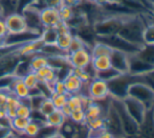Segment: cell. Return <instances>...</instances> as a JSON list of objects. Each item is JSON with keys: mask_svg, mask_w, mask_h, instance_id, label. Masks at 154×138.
Masks as SVG:
<instances>
[{"mask_svg": "<svg viewBox=\"0 0 154 138\" xmlns=\"http://www.w3.org/2000/svg\"><path fill=\"white\" fill-rule=\"evenodd\" d=\"M59 13H60V19L63 22H67L72 19V17L75 16V12H73V8L68 5H65V4H62L59 8Z\"/></svg>", "mask_w": 154, "mask_h": 138, "instance_id": "836d02e7", "label": "cell"}, {"mask_svg": "<svg viewBox=\"0 0 154 138\" xmlns=\"http://www.w3.org/2000/svg\"><path fill=\"white\" fill-rule=\"evenodd\" d=\"M112 51V48L107 45L106 43L102 42V41L97 40L94 44L90 48V52H91V57H103V56H110Z\"/></svg>", "mask_w": 154, "mask_h": 138, "instance_id": "44dd1931", "label": "cell"}, {"mask_svg": "<svg viewBox=\"0 0 154 138\" xmlns=\"http://www.w3.org/2000/svg\"><path fill=\"white\" fill-rule=\"evenodd\" d=\"M68 119L77 124H85V110L84 108H78L71 111V114Z\"/></svg>", "mask_w": 154, "mask_h": 138, "instance_id": "f546056e", "label": "cell"}, {"mask_svg": "<svg viewBox=\"0 0 154 138\" xmlns=\"http://www.w3.org/2000/svg\"><path fill=\"white\" fill-rule=\"evenodd\" d=\"M17 116L19 117H25V118H31L32 114V110L29 106V103H26V100H21V104L16 110Z\"/></svg>", "mask_w": 154, "mask_h": 138, "instance_id": "d6a6232c", "label": "cell"}, {"mask_svg": "<svg viewBox=\"0 0 154 138\" xmlns=\"http://www.w3.org/2000/svg\"><path fill=\"white\" fill-rule=\"evenodd\" d=\"M8 28H6L4 19L0 17V41L3 42L4 39L8 37Z\"/></svg>", "mask_w": 154, "mask_h": 138, "instance_id": "ab89813d", "label": "cell"}, {"mask_svg": "<svg viewBox=\"0 0 154 138\" xmlns=\"http://www.w3.org/2000/svg\"><path fill=\"white\" fill-rule=\"evenodd\" d=\"M53 92L57 94H67L66 92V88H65L64 82L63 80H58L55 84L53 85Z\"/></svg>", "mask_w": 154, "mask_h": 138, "instance_id": "f35d334b", "label": "cell"}, {"mask_svg": "<svg viewBox=\"0 0 154 138\" xmlns=\"http://www.w3.org/2000/svg\"><path fill=\"white\" fill-rule=\"evenodd\" d=\"M87 96L93 102H102V100H107L110 98L109 87L106 81L99 79V77H93L91 81L87 84Z\"/></svg>", "mask_w": 154, "mask_h": 138, "instance_id": "8992f818", "label": "cell"}, {"mask_svg": "<svg viewBox=\"0 0 154 138\" xmlns=\"http://www.w3.org/2000/svg\"><path fill=\"white\" fill-rule=\"evenodd\" d=\"M140 79H142V76H134V75H131L129 73L118 75L113 80L107 82L108 87H109L110 96L114 100H124L127 96V91L129 86Z\"/></svg>", "mask_w": 154, "mask_h": 138, "instance_id": "3957f363", "label": "cell"}, {"mask_svg": "<svg viewBox=\"0 0 154 138\" xmlns=\"http://www.w3.org/2000/svg\"><path fill=\"white\" fill-rule=\"evenodd\" d=\"M54 70H56L55 67H53L51 65H47V66H45V67L40 68L38 71H36V74L39 80V84H44V79L49 73L53 72Z\"/></svg>", "mask_w": 154, "mask_h": 138, "instance_id": "74e56055", "label": "cell"}, {"mask_svg": "<svg viewBox=\"0 0 154 138\" xmlns=\"http://www.w3.org/2000/svg\"><path fill=\"white\" fill-rule=\"evenodd\" d=\"M152 114H153V117H154V107L152 108Z\"/></svg>", "mask_w": 154, "mask_h": 138, "instance_id": "816d5d0a", "label": "cell"}, {"mask_svg": "<svg viewBox=\"0 0 154 138\" xmlns=\"http://www.w3.org/2000/svg\"><path fill=\"white\" fill-rule=\"evenodd\" d=\"M55 110H56V108H55V106H54V103H53V100H51V98H45L44 100H42V103H41L40 107H39V109H38V112L45 118L51 113H53Z\"/></svg>", "mask_w": 154, "mask_h": 138, "instance_id": "f1b7e54d", "label": "cell"}, {"mask_svg": "<svg viewBox=\"0 0 154 138\" xmlns=\"http://www.w3.org/2000/svg\"><path fill=\"white\" fill-rule=\"evenodd\" d=\"M60 110H61V112L63 113V115H64L65 117H66L67 119H68L69 116H70V114H71V111H72V110H71L70 108L68 107V105L66 104V105H65L64 107H62Z\"/></svg>", "mask_w": 154, "mask_h": 138, "instance_id": "f6af8a7d", "label": "cell"}, {"mask_svg": "<svg viewBox=\"0 0 154 138\" xmlns=\"http://www.w3.org/2000/svg\"><path fill=\"white\" fill-rule=\"evenodd\" d=\"M105 129L108 130L116 138H124L123 128L122 124H121L120 116L118 114V111L114 108V106L112 105V98L110 100V104L108 106L107 110L105 112Z\"/></svg>", "mask_w": 154, "mask_h": 138, "instance_id": "5b68a950", "label": "cell"}, {"mask_svg": "<svg viewBox=\"0 0 154 138\" xmlns=\"http://www.w3.org/2000/svg\"><path fill=\"white\" fill-rule=\"evenodd\" d=\"M46 138H64V136H63L62 134H60L59 132H56V133H54V134H51V136H48Z\"/></svg>", "mask_w": 154, "mask_h": 138, "instance_id": "bcb514c9", "label": "cell"}, {"mask_svg": "<svg viewBox=\"0 0 154 138\" xmlns=\"http://www.w3.org/2000/svg\"><path fill=\"white\" fill-rule=\"evenodd\" d=\"M147 24L148 23L145 22L140 15H129L128 18L124 21L116 34L136 46H143L144 45L143 36Z\"/></svg>", "mask_w": 154, "mask_h": 138, "instance_id": "6da1fadb", "label": "cell"}, {"mask_svg": "<svg viewBox=\"0 0 154 138\" xmlns=\"http://www.w3.org/2000/svg\"><path fill=\"white\" fill-rule=\"evenodd\" d=\"M39 20L43 28L55 27L61 21L59 8L53 6L43 8L42 10H39Z\"/></svg>", "mask_w": 154, "mask_h": 138, "instance_id": "8fae6325", "label": "cell"}, {"mask_svg": "<svg viewBox=\"0 0 154 138\" xmlns=\"http://www.w3.org/2000/svg\"><path fill=\"white\" fill-rule=\"evenodd\" d=\"M121 0H108V3L111 5V4H120Z\"/></svg>", "mask_w": 154, "mask_h": 138, "instance_id": "7dc6e473", "label": "cell"}, {"mask_svg": "<svg viewBox=\"0 0 154 138\" xmlns=\"http://www.w3.org/2000/svg\"><path fill=\"white\" fill-rule=\"evenodd\" d=\"M62 80L64 82L67 94H78L81 93V91L83 90L84 83L71 71V69Z\"/></svg>", "mask_w": 154, "mask_h": 138, "instance_id": "4fadbf2b", "label": "cell"}, {"mask_svg": "<svg viewBox=\"0 0 154 138\" xmlns=\"http://www.w3.org/2000/svg\"><path fill=\"white\" fill-rule=\"evenodd\" d=\"M87 138H97V135H94V134H90L89 133V136H88Z\"/></svg>", "mask_w": 154, "mask_h": 138, "instance_id": "681fc988", "label": "cell"}, {"mask_svg": "<svg viewBox=\"0 0 154 138\" xmlns=\"http://www.w3.org/2000/svg\"><path fill=\"white\" fill-rule=\"evenodd\" d=\"M4 22H5L6 28H8V34H23L29 32L26 20L22 14L18 13H12L8 16L4 17Z\"/></svg>", "mask_w": 154, "mask_h": 138, "instance_id": "9c48e42d", "label": "cell"}, {"mask_svg": "<svg viewBox=\"0 0 154 138\" xmlns=\"http://www.w3.org/2000/svg\"><path fill=\"white\" fill-rule=\"evenodd\" d=\"M112 105L118 111V114L120 116L121 124H122L123 132L125 136H132L138 133V129H140V124L127 113V111L124 108L122 100H114L112 98Z\"/></svg>", "mask_w": 154, "mask_h": 138, "instance_id": "277c9868", "label": "cell"}, {"mask_svg": "<svg viewBox=\"0 0 154 138\" xmlns=\"http://www.w3.org/2000/svg\"><path fill=\"white\" fill-rule=\"evenodd\" d=\"M73 34L72 32H68V33H63V34H58L57 40H56V46L63 51L64 53H67L69 48V45L72 40Z\"/></svg>", "mask_w": 154, "mask_h": 138, "instance_id": "7402d4cb", "label": "cell"}, {"mask_svg": "<svg viewBox=\"0 0 154 138\" xmlns=\"http://www.w3.org/2000/svg\"><path fill=\"white\" fill-rule=\"evenodd\" d=\"M85 126L89 130L90 134H95V133L105 129V117L102 116V117H97L95 119L89 120V122H86Z\"/></svg>", "mask_w": 154, "mask_h": 138, "instance_id": "484cf974", "label": "cell"}, {"mask_svg": "<svg viewBox=\"0 0 154 138\" xmlns=\"http://www.w3.org/2000/svg\"><path fill=\"white\" fill-rule=\"evenodd\" d=\"M66 120H67V118L63 115L61 110L56 109L53 113H51L48 116L45 117V124L59 130L60 128H62V127L64 126Z\"/></svg>", "mask_w": 154, "mask_h": 138, "instance_id": "e0dca14e", "label": "cell"}, {"mask_svg": "<svg viewBox=\"0 0 154 138\" xmlns=\"http://www.w3.org/2000/svg\"><path fill=\"white\" fill-rule=\"evenodd\" d=\"M91 67L95 73L101 71L107 70L111 68V62H110V56H103V57H95L91 60Z\"/></svg>", "mask_w": 154, "mask_h": 138, "instance_id": "ffe728a7", "label": "cell"}, {"mask_svg": "<svg viewBox=\"0 0 154 138\" xmlns=\"http://www.w3.org/2000/svg\"><path fill=\"white\" fill-rule=\"evenodd\" d=\"M8 94L10 92L5 91V90H0V108H3L6 104V100H8Z\"/></svg>", "mask_w": 154, "mask_h": 138, "instance_id": "60d3db41", "label": "cell"}, {"mask_svg": "<svg viewBox=\"0 0 154 138\" xmlns=\"http://www.w3.org/2000/svg\"><path fill=\"white\" fill-rule=\"evenodd\" d=\"M85 124L89 120L95 119L97 117H102L105 115L106 110L97 102H91L85 108Z\"/></svg>", "mask_w": 154, "mask_h": 138, "instance_id": "ac0fdd59", "label": "cell"}, {"mask_svg": "<svg viewBox=\"0 0 154 138\" xmlns=\"http://www.w3.org/2000/svg\"><path fill=\"white\" fill-rule=\"evenodd\" d=\"M138 133L144 138H154V117L152 109L147 111L146 116L140 124Z\"/></svg>", "mask_w": 154, "mask_h": 138, "instance_id": "5bb4252c", "label": "cell"}, {"mask_svg": "<svg viewBox=\"0 0 154 138\" xmlns=\"http://www.w3.org/2000/svg\"><path fill=\"white\" fill-rule=\"evenodd\" d=\"M43 46H44V43L42 42V40L40 38H37L22 44L18 48L17 52L21 56H34L36 55V52L41 51Z\"/></svg>", "mask_w": 154, "mask_h": 138, "instance_id": "2e32d148", "label": "cell"}, {"mask_svg": "<svg viewBox=\"0 0 154 138\" xmlns=\"http://www.w3.org/2000/svg\"><path fill=\"white\" fill-rule=\"evenodd\" d=\"M67 105L71 110L78 109V108H83V94H68Z\"/></svg>", "mask_w": 154, "mask_h": 138, "instance_id": "1f68e13d", "label": "cell"}, {"mask_svg": "<svg viewBox=\"0 0 154 138\" xmlns=\"http://www.w3.org/2000/svg\"><path fill=\"white\" fill-rule=\"evenodd\" d=\"M122 104L127 113L140 124L146 116L148 109L140 102L130 98V96H126L124 100H122Z\"/></svg>", "mask_w": 154, "mask_h": 138, "instance_id": "30bf717a", "label": "cell"}, {"mask_svg": "<svg viewBox=\"0 0 154 138\" xmlns=\"http://www.w3.org/2000/svg\"><path fill=\"white\" fill-rule=\"evenodd\" d=\"M90 48L81 38H80L78 34H73L72 37V40H71V43L69 45V48H68V51L67 53H71V52H75V51H78L80 49H83V48Z\"/></svg>", "mask_w": 154, "mask_h": 138, "instance_id": "4dcf8cb0", "label": "cell"}, {"mask_svg": "<svg viewBox=\"0 0 154 138\" xmlns=\"http://www.w3.org/2000/svg\"><path fill=\"white\" fill-rule=\"evenodd\" d=\"M97 40L106 43V44L109 45L112 49L123 51V52L127 53V55H133V53L137 52L138 49L142 47V46H136V45H134V44H132V43L128 42V41L124 40V39L121 38L119 34L104 37V38H97Z\"/></svg>", "mask_w": 154, "mask_h": 138, "instance_id": "52a82bcc", "label": "cell"}, {"mask_svg": "<svg viewBox=\"0 0 154 138\" xmlns=\"http://www.w3.org/2000/svg\"><path fill=\"white\" fill-rule=\"evenodd\" d=\"M47 65H49V58L44 55H34L29 61V68L34 72Z\"/></svg>", "mask_w": 154, "mask_h": 138, "instance_id": "cb8c5ba5", "label": "cell"}, {"mask_svg": "<svg viewBox=\"0 0 154 138\" xmlns=\"http://www.w3.org/2000/svg\"><path fill=\"white\" fill-rule=\"evenodd\" d=\"M127 96L140 102L148 110L154 107V88L144 81V76L129 86Z\"/></svg>", "mask_w": 154, "mask_h": 138, "instance_id": "7a4b0ae2", "label": "cell"}, {"mask_svg": "<svg viewBox=\"0 0 154 138\" xmlns=\"http://www.w3.org/2000/svg\"><path fill=\"white\" fill-rule=\"evenodd\" d=\"M135 55L137 56L142 61H144L145 63H147L148 65L152 66L154 68V46L153 45L144 44L138 49L137 52H135Z\"/></svg>", "mask_w": 154, "mask_h": 138, "instance_id": "d6986e66", "label": "cell"}, {"mask_svg": "<svg viewBox=\"0 0 154 138\" xmlns=\"http://www.w3.org/2000/svg\"><path fill=\"white\" fill-rule=\"evenodd\" d=\"M22 82L31 91H34V90L38 89L39 80H38V76H37L36 72H34V71H29L27 74H25L24 76L22 77Z\"/></svg>", "mask_w": 154, "mask_h": 138, "instance_id": "83f0119b", "label": "cell"}, {"mask_svg": "<svg viewBox=\"0 0 154 138\" xmlns=\"http://www.w3.org/2000/svg\"><path fill=\"white\" fill-rule=\"evenodd\" d=\"M51 100H53L54 106L56 109H61L62 107H64L67 104V98H68V94H57L55 92L51 94Z\"/></svg>", "mask_w": 154, "mask_h": 138, "instance_id": "d590c367", "label": "cell"}, {"mask_svg": "<svg viewBox=\"0 0 154 138\" xmlns=\"http://www.w3.org/2000/svg\"><path fill=\"white\" fill-rule=\"evenodd\" d=\"M151 13H152V16H151V18H152V19H151V22L154 23V5H153V10H152V12H151Z\"/></svg>", "mask_w": 154, "mask_h": 138, "instance_id": "c3c4849f", "label": "cell"}, {"mask_svg": "<svg viewBox=\"0 0 154 138\" xmlns=\"http://www.w3.org/2000/svg\"><path fill=\"white\" fill-rule=\"evenodd\" d=\"M43 122H36V120H31L29 124H27V127L25 128L24 132H23V135L26 136L27 138H36L37 135L39 134L41 130V127L43 126Z\"/></svg>", "mask_w": 154, "mask_h": 138, "instance_id": "4316f807", "label": "cell"}, {"mask_svg": "<svg viewBox=\"0 0 154 138\" xmlns=\"http://www.w3.org/2000/svg\"><path fill=\"white\" fill-rule=\"evenodd\" d=\"M86 1H88V2H92V3H95V1H97V0H86Z\"/></svg>", "mask_w": 154, "mask_h": 138, "instance_id": "f907efd6", "label": "cell"}, {"mask_svg": "<svg viewBox=\"0 0 154 138\" xmlns=\"http://www.w3.org/2000/svg\"><path fill=\"white\" fill-rule=\"evenodd\" d=\"M47 6H53V8H58L63 4V0H46Z\"/></svg>", "mask_w": 154, "mask_h": 138, "instance_id": "7bdbcfd3", "label": "cell"}, {"mask_svg": "<svg viewBox=\"0 0 154 138\" xmlns=\"http://www.w3.org/2000/svg\"><path fill=\"white\" fill-rule=\"evenodd\" d=\"M31 120H32V118H25V117L16 116L15 118L11 119V129H12V131L15 133L23 134L25 128L27 127V124H29Z\"/></svg>", "mask_w": 154, "mask_h": 138, "instance_id": "603a6c76", "label": "cell"}, {"mask_svg": "<svg viewBox=\"0 0 154 138\" xmlns=\"http://www.w3.org/2000/svg\"><path fill=\"white\" fill-rule=\"evenodd\" d=\"M94 135H97V138H116L109 131L106 130V129H103V130H101L100 132L95 133Z\"/></svg>", "mask_w": 154, "mask_h": 138, "instance_id": "b9f144b4", "label": "cell"}, {"mask_svg": "<svg viewBox=\"0 0 154 138\" xmlns=\"http://www.w3.org/2000/svg\"><path fill=\"white\" fill-rule=\"evenodd\" d=\"M144 44L153 45L154 46V23L149 22L144 31Z\"/></svg>", "mask_w": 154, "mask_h": 138, "instance_id": "e575fe53", "label": "cell"}, {"mask_svg": "<svg viewBox=\"0 0 154 138\" xmlns=\"http://www.w3.org/2000/svg\"><path fill=\"white\" fill-rule=\"evenodd\" d=\"M91 60L92 57L91 52H90V48H87V47L66 55V61L71 68L85 69L90 66Z\"/></svg>", "mask_w": 154, "mask_h": 138, "instance_id": "ba28073f", "label": "cell"}, {"mask_svg": "<svg viewBox=\"0 0 154 138\" xmlns=\"http://www.w3.org/2000/svg\"><path fill=\"white\" fill-rule=\"evenodd\" d=\"M81 1L82 0H63V4L71 6V8H75V6L81 4Z\"/></svg>", "mask_w": 154, "mask_h": 138, "instance_id": "ee69618b", "label": "cell"}, {"mask_svg": "<svg viewBox=\"0 0 154 138\" xmlns=\"http://www.w3.org/2000/svg\"><path fill=\"white\" fill-rule=\"evenodd\" d=\"M118 75H120V73L118 72L116 70H114L113 68H109L107 70L101 71V72L95 73V77H99V79L103 80V81L109 82L111 80H113L114 77H116Z\"/></svg>", "mask_w": 154, "mask_h": 138, "instance_id": "8d00e7d4", "label": "cell"}, {"mask_svg": "<svg viewBox=\"0 0 154 138\" xmlns=\"http://www.w3.org/2000/svg\"><path fill=\"white\" fill-rule=\"evenodd\" d=\"M10 92L21 100H29L32 95L31 90L24 85V83L22 82V79H18V77H16L14 80V82L12 83L10 88Z\"/></svg>", "mask_w": 154, "mask_h": 138, "instance_id": "9a60e30c", "label": "cell"}, {"mask_svg": "<svg viewBox=\"0 0 154 138\" xmlns=\"http://www.w3.org/2000/svg\"><path fill=\"white\" fill-rule=\"evenodd\" d=\"M58 33L55 27H48V28H43V32L39 38L42 40L44 45H55Z\"/></svg>", "mask_w": 154, "mask_h": 138, "instance_id": "d4e9b609", "label": "cell"}, {"mask_svg": "<svg viewBox=\"0 0 154 138\" xmlns=\"http://www.w3.org/2000/svg\"><path fill=\"white\" fill-rule=\"evenodd\" d=\"M110 62L111 67L120 74H126L129 72V55L127 53L112 49L110 53Z\"/></svg>", "mask_w": 154, "mask_h": 138, "instance_id": "7c38bea8", "label": "cell"}]
</instances>
